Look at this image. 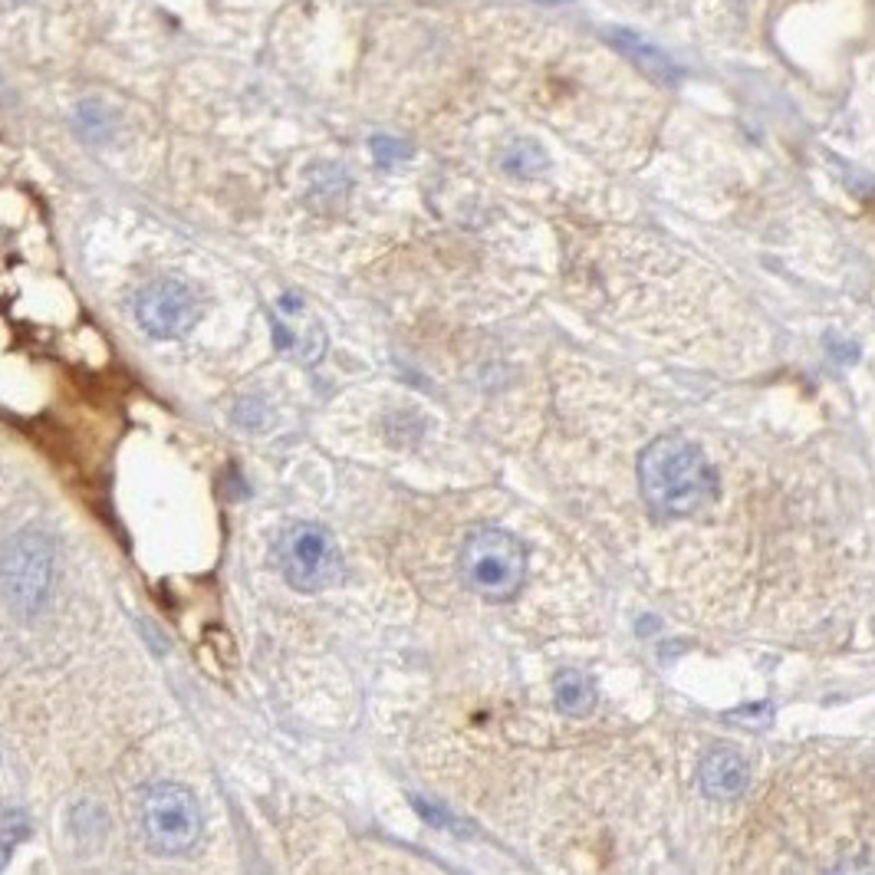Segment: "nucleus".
Wrapping results in <instances>:
<instances>
[{
  "mask_svg": "<svg viewBox=\"0 0 875 875\" xmlns=\"http://www.w3.org/2000/svg\"><path fill=\"white\" fill-rule=\"evenodd\" d=\"M54 586V547L40 530H21L0 553V596L18 616H37Z\"/></svg>",
  "mask_w": 875,
  "mask_h": 875,
  "instance_id": "5",
  "label": "nucleus"
},
{
  "mask_svg": "<svg viewBox=\"0 0 875 875\" xmlns=\"http://www.w3.org/2000/svg\"><path fill=\"white\" fill-rule=\"evenodd\" d=\"M136 319L152 339H182L195 329L201 303L182 280H155L136 293Z\"/></svg>",
  "mask_w": 875,
  "mask_h": 875,
  "instance_id": "6",
  "label": "nucleus"
},
{
  "mask_svg": "<svg viewBox=\"0 0 875 875\" xmlns=\"http://www.w3.org/2000/svg\"><path fill=\"white\" fill-rule=\"evenodd\" d=\"M139 816H142L145 842L159 855H182V852L195 849V842L201 839V829H205L198 796L188 786L172 783V780L145 786L142 803H139Z\"/></svg>",
  "mask_w": 875,
  "mask_h": 875,
  "instance_id": "3",
  "label": "nucleus"
},
{
  "mask_svg": "<svg viewBox=\"0 0 875 875\" xmlns=\"http://www.w3.org/2000/svg\"><path fill=\"white\" fill-rule=\"evenodd\" d=\"M277 563L296 593H323L342 580V550L323 524H290L277 540Z\"/></svg>",
  "mask_w": 875,
  "mask_h": 875,
  "instance_id": "4",
  "label": "nucleus"
},
{
  "mask_svg": "<svg viewBox=\"0 0 875 875\" xmlns=\"http://www.w3.org/2000/svg\"><path fill=\"white\" fill-rule=\"evenodd\" d=\"M698 777H701V790L711 800H734L747 790L750 770H747L744 754H737L734 747H714L704 754Z\"/></svg>",
  "mask_w": 875,
  "mask_h": 875,
  "instance_id": "8",
  "label": "nucleus"
},
{
  "mask_svg": "<svg viewBox=\"0 0 875 875\" xmlns=\"http://www.w3.org/2000/svg\"><path fill=\"white\" fill-rule=\"evenodd\" d=\"M639 485L649 501L665 517H688L708 508L718 494L714 468L704 452L681 434H665L639 455Z\"/></svg>",
  "mask_w": 875,
  "mask_h": 875,
  "instance_id": "1",
  "label": "nucleus"
},
{
  "mask_svg": "<svg viewBox=\"0 0 875 875\" xmlns=\"http://www.w3.org/2000/svg\"><path fill=\"white\" fill-rule=\"evenodd\" d=\"M372 152H375V162L378 165H392V162H398V159L408 155V145L398 142V139H388V136H375L372 139Z\"/></svg>",
  "mask_w": 875,
  "mask_h": 875,
  "instance_id": "14",
  "label": "nucleus"
},
{
  "mask_svg": "<svg viewBox=\"0 0 875 875\" xmlns=\"http://www.w3.org/2000/svg\"><path fill=\"white\" fill-rule=\"evenodd\" d=\"M829 875H875V868H872V865H865V862H845V865L832 868Z\"/></svg>",
  "mask_w": 875,
  "mask_h": 875,
  "instance_id": "15",
  "label": "nucleus"
},
{
  "mask_svg": "<svg viewBox=\"0 0 875 875\" xmlns=\"http://www.w3.org/2000/svg\"><path fill=\"white\" fill-rule=\"evenodd\" d=\"M462 580L481 599L508 603L527 580V547L501 527H478L462 547Z\"/></svg>",
  "mask_w": 875,
  "mask_h": 875,
  "instance_id": "2",
  "label": "nucleus"
},
{
  "mask_svg": "<svg viewBox=\"0 0 875 875\" xmlns=\"http://www.w3.org/2000/svg\"><path fill=\"white\" fill-rule=\"evenodd\" d=\"M349 191V175L336 165H316L310 172V201L319 208H336L342 205Z\"/></svg>",
  "mask_w": 875,
  "mask_h": 875,
  "instance_id": "10",
  "label": "nucleus"
},
{
  "mask_svg": "<svg viewBox=\"0 0 875 875\" xmlns=\"http://www.w3.org/2000/svg\"><path fill=\"white\" fill-rule=\"evenodd\" d=\"M27 836H31V822L21 809H8L4 816H0V872H4V865L11 862L14 845H21Z\"/></svg>",
  "mask_w": 875,
  "mask_h": 875,
  "instance_id": "11",
  "label": "nucleus"
},
{
  "mask_svg": "<svg viewBox=\"0 0 875 875\" xmlns=\"http://www.w3.org/2000/svg\"><path fill=\"white\" fill-rule=\"evenodd\" d=\"M280 316L273 313L270 323H273V336H277V346L280 352L293 355L296 362H316L326 349V332L319 329L316 319H306L303 316V303L296 293H287L280 296Z\"/></svg>",
  "mask_w": 875,
  "mask_h": 875,
  "instance_id": "7",
  "label": "nucleus"
},
{
  "mask_svg": "<svg viewBox=\"0 0 875 875\" xmlns=\"http://www.w3.org/2000/svg\"><path fill=\"white\" fill-rule=\"evenodd\" d=\"M553 698H557V708L567 718H586L596 708V685H593L590 675H583L576 668H567V672L557 675Z\"/></svg>",
  "mask_w": 875,
  "mask_h": 875,
  "instance_id": "9",
  "label": "nucleus"
},
{
  "mask_svg": "<svg viewBox=\"0 0 875 875\" xmlns=\"http://www.w3.org/2000/svg\"><path fill=\"white\" fill-rule=\"evenodd\" d=\"M77 119H80V132H83L86 139H93V142L109 139L113 122H109V109H106L103 103H93V100L83 103L80 113H77Z\"/></svg>",
  "mask_w": 875,
  "mask_h": 875,
  "instance_id": "12",
  "label": "nucleus"
},
{
  "mask_svg": "<svg viewBox=\"0 0 875 875\" xmlns=\"http://www.w3.org/2000/svg\"><path fill=\"white\" fill-rule=\"evenodd\" d=\"M544 168H547V159H544L534 145H524V149H517V152L508 155V172H511V175L530 178V175H537V172H544Z\"/></svg>",
  "mask_w": 875,
  "mask_h": 875,
  "instance_id": "13",
  "label": "nucleus"
}]
</instances>
